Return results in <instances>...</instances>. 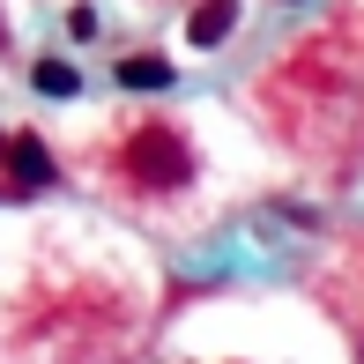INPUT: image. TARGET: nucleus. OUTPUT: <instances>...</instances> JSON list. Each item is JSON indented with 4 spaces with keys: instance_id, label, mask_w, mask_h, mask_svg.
Returning a JSON list of instances; mask_svg holds the SVG:
<instances>
[{
    "instance_id": "1",
    "label": "nucleus",
    "mask_w": 364,
    "mask_h": 364,
    "mask_svg": "<svg viewBox=\"0 0 364 364\" xmlns=\"http://www.w3.org/2000/svg\"><path fill=\"white\" fill-rule=\"evenodd\" d=\"M260 112L297 156L350 171L364 156V23H335L290 45L260 82Z\"/></svg>"
},
{
    "instance_id": "2",
    "label": "nucleus",
    "mask_w": 364,
    "mask_h": 364,
    "mask_svg": "<svg viewBox=\"0 0 364 364\" xmlns=\"http://www.w3.org/2000/svg\"><path fill=\"white\" fill-rule=\"evenodd\" d=\"M112 171H119V186L134 193H186L193 186V141L178 119H134L112 149Z\"/></svg>"
},
{
    "instance_id": "3",
    "label": "nucleus",
    "mask_w": 364,
    "mask_h": 364,
    "mask_svg": "<svg viewBox=\"0 0 364 364\" xmlns=\"http://www.w3.org/2000/svg\"><path fill=\"white\" fill-rule=\"evenodd\" d=\"M320 297L335 305V320H342V335L357 342V364H364V245H350V253L335 260V275L320 283Z\"/></svg>"
},
{
    "instance_id": "4",
    "label": "nucleus",
    "mask_w": 364,
    "mask_h": 364,
    "mask_svg": "<svg viewBox=\"0 0 364 364\" xmlns=\"http://www.w3.org/2000/svg\"><path fill=\"white\" fill-rule=\"evenodd\" d=\"M0 156H8V178H15V193H38L45 178H53V149H45L38 134H0Z\"/></svg>"
},
{
    "instance_id": "5",
    "label": "nucleus",
    "mask_w": 364,
    "mask_h": 364,
    "mask_svg": "<svg viewBox=\"0 0 364 364\" xmlns=\"http://www.w3.org/2000/svg\"><path fill=\"white\" fill-rule=\"evenodd\" d=\"M230 30H238V0H201V8H193V23H186V38L201 45V53H216Z\"/></svg>"
},
{
    "instance_id": "6",
    "label": "nucleus",
    "mask_w": 364,
    "mask_h": 364,
    "mask_svg": "<svg viewBox=\"0 0 364 364\" xmlns=\"http://www.w3.org/2000/svg\"><path fill=\"white\" fill-rule=\"evenodd\" d=\"M119 82H127V90H164V82H171V60L134 53V60H119Z\"/></svg>"
},
{
    "instance_id": "7",
    "label": "nucleus",
    "mask_w": 364,
    "mask_h": 364,
    "mask_svg": "<svg viewBox=\"0 0 364 364\" xmlns=\"http://www.w3.org/2000/svg\"><path fill=\"white\" fill-rule=\"evenodd\" d=\"M30 82H38L45 97H75V90H82V75L68 68V60H38V68H30Z\"/></svg>"
}]
</instances>
